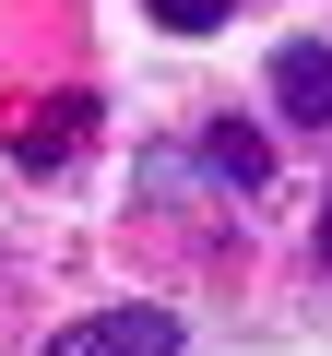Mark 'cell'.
<instances>
[{
	"label": "cell",
	"mask_w": 332,
	"mask_h": 356,
	"mask_svg": "<svg viewBox=\"0 0 332 356\" xmlns=\"http://www.w3.org/2000/svg\"><path fill=\"white\" fill-rule=\"evenodd\" d=\"M48 356H179V321L166 309H95V321L48 332Z\"/></svg>",
	"instance_id": "cell-1"
},
{
	"label": "cell",
	"mask_w": 332,
	"mask_h": 356,
	"mask_svg": "<svg viewBox=\"0 0 332 356\" xmlns=\"http://www.w3.org/2000/svg\"><path fill=\"white\" fill-rule=\"evenodd\" d=\"M273 107H285V119H308V131L332 119V48H320V36L273 48Z\"/></svg>",
	"instance_id": "cell-2"
},
{
	"label": "cell",
	"mask_w": 332,
	"mask_h": 356,
	"mask_svg": "<svg viewBox=\"0 0 332 356\" xmlns=\"http://www.w3.org/2000/svg\"><path fill=\"white\" fill-rule=\"evenodd\" d=\"M202 166L226 178V191H261V178H273V143H261L249 119H214V131H202Z\"/></svg>",
	"instance_id": "cell-3"
},
{
	"label": "cell",
	"mask_w": 332,
	"mask_h": 356,
	"mask_svg": "<svg viewBox=\"0 0 332 356\" xmlns=\"http://www.w3.org/2000/svg\"><path fill=\"white\" fill-rule=\"evenodd\" d=\"M142 13H154V24H166V36H214V24H226V13H238V0H142Z\"/></svg>",
	"instance_id": "cell-4"
},
{
	"label": "cell",
	"mask_w": 332,
	"mask_h": 356,
	"mask_svg": "<svg viewBox=\"0 0 332 356\" xmlns=\"http://www.w3.org/2000/svg\"><path fill=\"white\" fill-rule=\"evenodd\" d=\"M320 273H332V202H320Z\"/></svg>",
	"instance_id": "cell-5"
}]
</instances>
